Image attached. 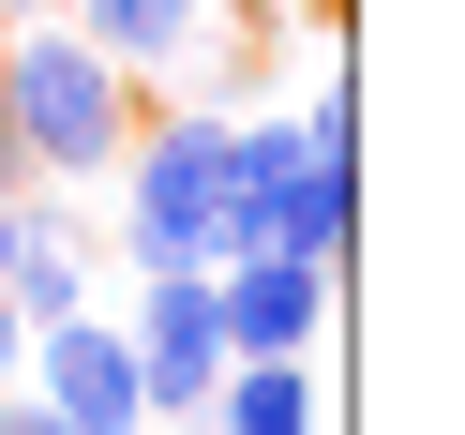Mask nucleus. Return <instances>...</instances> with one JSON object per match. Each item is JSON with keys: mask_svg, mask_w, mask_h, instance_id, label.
<instances>
[{"mask_svg": "<svg viewBox=\"0 0 465 435\" xmlns=\"http://www.w3.org/2000/svg\"><path fill=\"white\" fill-rule=\"evenodd\" d=\"M195 420H211V435H331V391H315V345H285V361H225Z\"/></svg>", "mask_w": 465, "mask_h": 435, "instance_id": "8", "label": "nucleus"}, {"mask_svg": "<svg viewBox=\"0 0 465 435\" xmlns=\"http://www.w3.org/2000/svg\"><path fill=\"white\" fill-rule=\"evenodd\" d=\"M135 105H151V91H135V75L75 31L61 0H45V15H0V135H15V165H31V181L105 195V165H121Z\"/></svg>", "mask_w": 465, "mask_h": 435, "instance_id": "1", "label": "nucleus"}, {"mask_svg": "<svg viewBox=\"0 0 465 435\" xmlns=\"http://www.w3.org/2000/svg\"><path fill=\"white\" fill-rule=\"evenodd\" d=\"M241 241H285V255H361V165L315 151L285 105H255V121H225V255Z\"/></svg>", "mask_w": 465, "mask_h": 435, "instance_id": "3", "label": "nucleus"}, {"mask_svg": "<svg viewBox=\"0 0 465 435\" xmlns=\"http://www.w3.org/2000/svg\"><path fill=\"white\" fill-rule=\"evenodd\" d=\"M0 15H45V0H0Z\"/></svg>", "mask_w": 465, "mask_h": 435, "instance_id": "11", "label": "nucleus"}, {"mask_svg": "<svg viewBox=\"0 0 465 435\" xmlns=\"http://www.w3.org/2000/svg\"><path fill=\"white\" fill-rule=\"evenodd\" d=\"M105 225H121V271L165 255H225V105H135L121 165H105Z\"/></svg>", "mask_w": 465, "mask_h": 435, "instance_id": "2", "label": "nucleus"}, {"mask_svg": "<svg viewBox=\"0 0 465 435\" xmlns=\"http://www.w3.org/2000/svg\"><path fill=\"white\" fill-rule=\"evenodd\" d=\"M61 15L135 91H181V105H241V75H255V15L241 0H61Z\"/></svg>", "mask_w": 465, "mask_h": 435, "instance_id": "4", "label": "nucleus"}, {"mask_svg": "<svg viewBox=\"0 0 465 435\" xmlns=\"http://www.w3.org/2000/svg\"><path fill=\"white\" fill-rule=\"evenodd\" d=\"M331 301H345V271H331V255H285V241H241V255H211L225 361H285V345H315V331H331Z\"/></svg>", "mask_w": 465, "mask_h": 435, "instance_id": "7", "label": "nucleus"}, {"mask_svg": "<svg viewBox=\"0 0 465 435\" xmlns=\"http://www.w3.org/2000/svg\"><path fill=\"white\" fill-rule=\"evenodd\" d=\"M15 361H31V315H15V301H0V391H15Z\"/></svg>", "mask_w": 465, "mask_h": 435, "instance_id": "10", "label": "nucleus"}, {"mask_svg": "<svg viewBox=\"0 0 465 435\" xmlns=\"http://www.w3.org/2000/svg\"><path fill=\"white\" fill-rule=\"evenodd\" d=\"M15 391L45 405V420H75V435H151V391H135V331L121 315H45L31 331V361H15Z\"/></svg>", "mask_w": 465, "mask_h": 435, "instance_id": "6", "label": "nucleus"}, {"mask_svg": "<svg viewBox=\"0 0 465 435\" xmlns=\"http://www.w3.org/2000/svg\"><path fill=\"white\" fill-rule=\"evenodd\" d=\"M301 135L361 165V91H345V61H315V91H301Z\"/></svg>", "mask_w": 465, "mask_h": 435, "instance_id": "9", "label": "nucleus"}, {"mask_svg": "<svg viewBox=\"0 0 465 435\" xmlns=\"http://www.w3.org/2000/svg\"><path fill=\"white\" fill-rule=\"evenodd\" d=\"M135 391H151V435H181L195 405H211L225 375V315H211V255H165V271H135Z\"/></svg>", "mask_w": 465, "mask_h": 435, "instance_id": "5", "label": "nucleus"}]
</instances>
